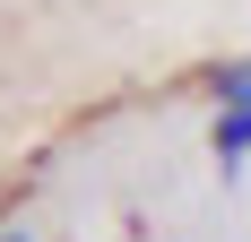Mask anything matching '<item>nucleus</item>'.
<instances>
[{
  "mask_svg": "<svg viewBox=\"0 0 251 242\" xmlns=\"http://www.w3.org/2000/svg\"><path fill=\"white\" fill-rule=\"evenodd\" d=\"M208 147H217V165H243L251 156V104H217V121H208Z\"/></svg>",
  "mask_w": 251,
  "mask_h": 242,
  "instance_id": "f257e3e1",
  "label": "nucleus"
},
{
  "mask_svg": "<svg viewBox=\"0 0 251 242\" xmlns=\"http://www.w3.org/2000/svg\"><path fill=\"white\" fill-rule=\"evenodd\" d=\"M208 96L217 104H251V61H217L208 70Z\"/></svg>",
  "mask_w": 251,
  "mask_h": 242,
  "instance_id": "f03ea898",
  "label": "nucleus"
},
{
  "mask_svg": "<svg viewBox=\"0 0 251 242\" xmlns=\"http://www.w3.org/2000/svg\"><path fill=\"white\" fill-rule=\"evenodd\" d=\"M0 242H35V234H18V225H0Z\"/></svg>",
  "mask_w": 251,
  "mask_h": 242,
  "instance_id": "7ed1b4c3",
  "label": "nucleus"
}]
</instances>
